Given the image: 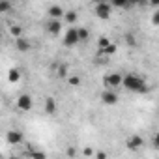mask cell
Listing matches in <instances>:
<instances>
[{
	"label": "cell",
	"instance_id": "cell-8",
	"mask_svg": "<svg viewBox=\"0 0 159 159\" xmlns=\"http://www.w3.org/2000/svg\"><path fill=\"white\" fill-rule=\"evenodd\" d=\"M45 28H47V32L51 36H58L60 30H62V23H60V19H49L47 25H45Z\"/></svg>",
	"mask_w": 159,
	"mask_h": 159
},
{
	"label": "cell",
	"instance_id": "cell-22",
	"mask_svg": "<svg viewBox=\"0 0 159 159\" xmlns=\"http://www.w3.org/2000/svg\"><path fill=\"white\" fill-rule=\"evenodd\" d=\"M111 43V39L107 38V36H103V38H99V41H98V49H101V47H105V45H109Z\"/></svg>",
	"mask_w": 159,
	"mask_h": 159
},
{
	"label": "cell",
	"instance_id": "cell-5",
	"mask_svg": "<svg viewBox=\"0 0 159 159\" xmlns=\"http://www.w3.org/2000/svg\"><path fill=\"white\" fill-rule=\"evenodd\" d=\"M6 140H8V144L17 146V144H21V142L25 140V135H23L21 131H17V129H10V131L6 133Z\"/></svg>",
	"mask_w": 159,
	"mask_h": 159
},
{
	"label": "cell",
	"instance_id": "cell-12",
	"mask_svg": "<svg viewBox=\"0 0 159 159\" xmlns=\"http://www.w3.org/2000/svg\"><path fill=\"white\" fill-rule=\"evenodd\" d=\"M62 15H64V10H62V6L54 4V6H51V8H49V17H51V19H60Z\"/></svg>",
	"mask_w": 159,
	"mask_h": 159
},
{
	"label": "cell",
	"instance_id": "cell-27",
	"mask_svg": "<svg viewBox=\"0 0 159 159\" xmlns=\"http://www.w3.org/2000/svg\"><path fill=\"white\" fill-rule=\"evenodd\" d=\"M150 6H152V8H157V6H159V0H150Z\"/></svg>",
	"mask_w": 159,
	"mask_h": 159
},
{
	"label": "cell",
	"instance_id": "cell-6",
	"mask_svg": "<svg viewBox=\"0 0 159 159\" xmlns=\"http://www.w3.org/2000/svg\"><path fill=\"white\" fill-rule=\"evenodd\" d=\"M79 43V36H77V28H69L66 34H64V45L66 47H73V45H77Z\"/></svg>",
	"mask_w": 159,
	"mask_h": 159
},
{
	"label": "cell",
	"instance_id": "cell-16",
	"mask_svg": "<svg viewBox=\"0 0 159 159\" xmlns=\"http://www.w3.org/2000/svg\"><path fill=\"white\" fill-rule=\"evenodd\" d=\"M66 79H67V84L69 86H73V88L81 86V77H79V75H67Z\"/></svg>",
	"mask_w": 159,
	"mask_h": 159
},
{
	"label": "cell",
	"instance_id": "cell-3",
	"mask_svg": "<svg viewBox=\"0 0 159 159\" xmlns=\"http://www.w3.org/2000/svg\"><path fill=\"white\" fill-rule=\"evenodd\" d=\"M103 84H105V88L116 90L118 86H122V75L120 73H107L103 77Z\"/></svg>",
	"mask_w": 159,
	"mask_h": 159
},
{
	"label": "cell",
	"instance_id": "cell-23",
	"mask_svg": "<svg viewBox=\"0 0 159 159\" xmlns=\"http://www.w3.org/2000/svg\"><path fill=\"white\" fill-rule=\"evenodd\" d=\"M152 25H153V26H157V25H159V11H157V10H155V11H153V15H152Z\"/></svg>",
	"mask_w": 159,
	"mask_h": 159
},
{
	"label": "cell",
	"instance_id": "cell-15",
	"mask_svg": "<svg viewBox=\"0 0 159 159\" xmlns=\"http://www.w3.org/2000/svg\"><path fill=\"white\" fill-rule=\"evenodd\" d=\"M62 17L66 19V23H67V25H75V23H77V17H79V15H77V11L69 10V11H64V15H62Z\"/></svg>",
	"mask_w": 159,
	"mask_h": 159
},
{
	"label": "cell",
	"instance_id": "cell-17",
	"mask_svg": "<svg viewBox=\"0 0 159 159\" xmlns=\"http://www.w3.org/2000/svg\"><path fill=\"white\" fill-rule=\"evenodd\" d=\"M10 34L13 36V39H15V38H19V36H25V32H23V26H21V25H11V26H10Z\"/></svg>",
	"mask_w": 159,
	"mask_h": 159
},
{
	"label": "cell",
	"instance_id": "cell-28",
	"mask_svg": "<svg viewBox=\"0 0 159 159\" xmlns=\"http://www.w3.org/2000/svg\"><path fill=\"white\" fill-rule=\"evenodd\" d=\"M10 2H11V4H13V2H21V0H10Z\"/></svg>",
	"mask_w": 159,
	"mask_h": 159
},
{
	"label": "cell",
	"instance_id": "cell-2",
	"mask_svg": "<svg viewBox=\"0 0 159 159\" xmlns=\"http://www.w3.org/2000/svg\"><path fill=\"white\" fill-rule=\"evenodd\" d=\"M94 13H96V17L98 19H109L111 17V13H112V6L109 4V2H101V0H99V2L94 6Z\"/></svg>",
	"mask_w": 159,
	"mask_h": 159
},
{
	"label": "cell",
	"instance_id": "cell-1",
	"mask_svg": "<svg viewBox=\"0 0 159 159\" xmlns=\"http://www.w3.org/2000/svg\"><path fill=\"white\" fill-rule=\"evenodd\" d=\"M122 86L129 92H137V94H146L148 92V86H146V81L142 77L135 75V73H127L122 77Z\"/></svg>",
	"mask_w": 159,
	"mask_h": 159
},
{
	"label": "cell",
	"instance_id": "cell-14",
	"mask_svg": "<svg viewBox=\"0 0 159 159\" xmlns=\"http://www.w3.org/2000/svg\"><path fill=\"white\" fill-rule=\"evenodd\" d=\"M8 81H10V83H19V81H21V71H19L17 67H11V69L8 71Z\"/></svg>",
	"mask_w": 159,
	"mask_h": 159
},
{
	"label": "cell",
	"instance_id": "cell-25",
	"mask_svg": "<svg viewBox=\"0 0 159 159\" xmlns=\"http://www.w3.org/2000/svg\"><path fill=\"white\" fill-rule=\"evenodd\" d=\"M96 157H98V159H105L107 153H105V152H96Z\"/></svg>",
	"mask_w": 159,
	"mask_h": 159
},
{
	"label": "cell",
	"instance_id": "cell-19",
	"mask_svg": "<svg viewBox=\"0 0 159 159\" xmlns=\"http://www.w3.org/2000/svg\"><path fill=\"white\" fill-rule=\"evenodd\" d=\"M11 10V2L10 0H0V13H8Z\"/></svg>",
	"mask_w": 159,
	"mask_h": 159
},
{
	"label": "cell",
	"instance_id": "cell-24",
	"mask_svg": "<svg viewBox=\"0 0 159 159\" xmlns=\"http://www.w3.org/2000/svg\"><path fill=\"white\" fill-rule=\"evenodd\" d=\"M144 2H146V0H127L129 6H142Z\"/></svg>",
	"mask_w": 159,
	"mask_h": 159
},
{
	"label": "cell",
	"instance_id": "cell-18",
	"mask_svg": "<svg viewBox=\"0 0 159 159\" xmlns=\"http://www.w3.org/2000/svg\"><path fill=\"white\" fill-rule=\"evenodd\" d=\"M77 36H79V43L81 41H86L90 38V30L88 28H77Z\"/></svg>",
	"mask_w": 159,
	"mask_h": 159
},
{
	"label": "cell",
	"instance_id": "cell-7",
	"mask_svg": "<svg viewBox=\"0 0 159 159\" xmlns=\"http://www.w3.org/2000/svg\"><path fill=\"white\" fill-rule=\"evenodd\" d=\"M101 101L105 105H116L118 103V94L112 88H105V92L101 94Z\"/></svg>",
	"mask_w": 159,
	"mask_h": 159
},
{
	"label": "cell",
	"instance_id": "cell-26",
	"mask_svg": "<svg viewBox=\"0 0 159 159\" xmlns=\"http://www.w3.org/2000/svg\"><path fill=\"white\" fill-rule=\"evenodd\" d=\"M125 41L131 43V45H135V38H133V36H125Z\"/></svg>",
	"mask_w": 159,
	"mask_h": 159
},
{
	"label": "cell",
	"instance_id": "cell-20",
	"mask_svg": "<svg viewBox=\"0 0 159 159\" xmlns=\"http://www.w3.org/2000/svg\"><path fill=\"white\" fill-rule=\"evenodd\" d=\"M112 8H127L129 4H127V0H111L109 2Z\"/></svg>",
	"mask_w": 159,
	"mask_h": 159
},
{
	"label": "cell",
	"instance_id": "cell-11",
	"mask_svg": "<svg viewBox=\"0 0 159 159\" xmlns=\"http://www.w3.org/2000/svg\"><path fill=\"white\" fill-rule=\"evenodd\" d=\"M116 51H118L116 43H109V45L101 47V49L98 51V54H99V56H112V54H116Z\"/></svg>",
	"mask_w": 159,
	"mask_h": 159
},
{
	"label": "cell",
	"instance_id": "cell-10",
	"mask_svg": "<svg viewBox=\"0 0 159 159\" xmlns=\"http://www.w3.org/2000/svg\"><path fill=\"white\" fill-rule=\"evenodd\" d=\"M125 144H127L129 150H139L140 146H144V139H142L140 135H131V137L125 140Z\"/></svg>",
	"mask_w": 159,
	"mask_h": 159
},
{
	"label": "cell",
	"instance_id": "cell-9",
	"mask_svg": "<svg viewBox=\"0 0 159 159\" xmlns=\"http://www.w3.org/2000/svg\"><path fill=\"white\" fill-rule=\"evenodd\" d=\"M15 49L21 51V52H28V51L32 49V43H30L25 36H19V38H15Z\"/></svg>",
	"mask_w": 159,
	"mask_h": 159
},
{
	"label": "cell",
	"instance_id": "cell-4",
	"mask_svg": "<svg viewBox=\"0 0 159 159\" xmlns=\"http://www.w3.org/2000/svg\"><path fill=\"white\" fill-rule=\"evenodd\" d=\"M32 107H34V101H32V98L28 94H23V96L17 98V109L19 111L28 112V111H32Z\"/></svg>",
	"mask_w": 159,
	"mask_h": 159
},
{
	"label": "cell",
	"instance_id": "cell-13",
	"mask_svg": "<svg viewBox=\"0 0 159 159\" xmlns=\"http://www.w3.org/2000/svg\"><path fill=\"white\" fill-rule=\"evenodd\" d=\"M56 109H58L56 101H54L52 98H45V112H47V114H54Z\"/></svg>",
	"mask_w": 159,
	"mask_h": 159
},
{
	"label": "cell",
	"instance_id": "cell-21",
	"mask_svg": "<svg viewBox=\"0 0 159 159\" xmlns=\"http://www.w3.org/2000/svg\"><path fill=\"white\" fill-rule=\"evenodd\" d=\"M56 73H58V77H67V66L66 64H60L58 69H56Z\"/></svg>",
	"mask_w": 159,
	"mask_h": 159
}]
</instances>
